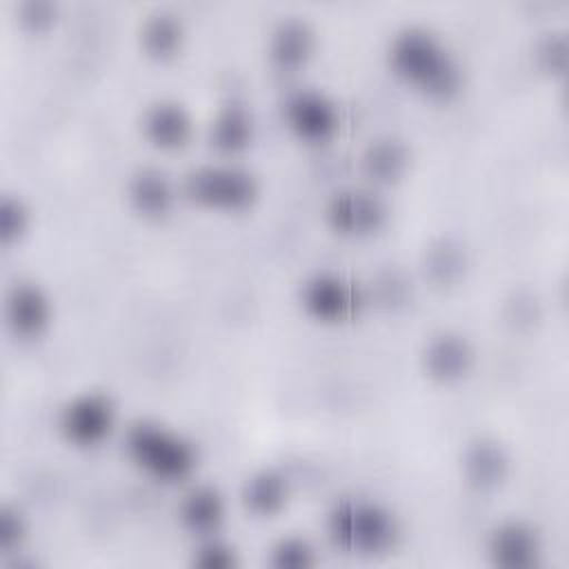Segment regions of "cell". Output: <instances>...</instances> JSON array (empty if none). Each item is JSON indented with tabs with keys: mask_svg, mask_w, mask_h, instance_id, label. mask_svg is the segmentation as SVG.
I'll return each mask as SVG.
<instances>
[{
	"mask_svg": "<svg viewBox=\"0 0 569 569\" xmlns=\"http://www.w3.org/2000/svg\"><path fill=\"white\" fill-rule=\"evenodd\" d=\"M391 69L422 93L447 100L462 87V64L449 44L429 27L405 24L387 47Z\"/></svg>",
	"mask_w": 569,
	"mask_h": 569,
	"instance_id": "6da1fadb",
	"label": "cell"
},
{
	"mask_svg": "<svg viewBox=\"0 0 569 569\" xmlns=\"http://www.w3.org/2000/svg\"><path fill=\"white\" fill-rule=\"evenodd\" d=\"M327 531L340 547L378 556L387 553L400 538V522L391 509L365 498H345L327 513Z\"/></svg>",
	"mask_w": 569,
	"mask_h": 569,
	"instance_id": "7a4b0ae2",
	"label": "cell"
},
{
	"mask_svg": "<svg viewBox=\"0 0 569 569\" xmlns=\"http://www.w3.org/2000/svg\"><path fill=\"white\" fill-rule=\"evenodd\" d=\"M124 449L142 471L158 480H182L198 465V451L189 438L151 420H138L127 429Z\"/></svg>",
	"mask_w": 569,
	"mask_h": 569,
	"instance_id": "3957f363",
	"label": "cell"
},
{
	"mask_svg": "<svg viewBox=\"0 0 569 569\" xmlns=\"http://www.w3.org/2000/svg\"><path fill=\"white\" fill-rule=\"evenodd\" d=\"M182 191L204 207L244 209L258 198V178L240 164H200L187 171Z\"/></svg>",
	"mask_w": 569,
	"mask_h": 569,
	"instance_id": "277c9868",
	"label": "cell"
},
{
	"mask_svg": "<svg viewBox=\"0 0 569 569\" xmlns=\"http://www.w3.org/2000/svg\"><path fill=\"white\" fill-rule=\"evenodd\" d=\"M389 209L385 200L360 187H347L336 193L325 204V218L338 233L345 236H367L378 231L387 222Z\"/></svg>",
	"mask_w": 569,
	"mask_h": 569,
	"instance_id": "5b68a950",
	"label": "cell"
},
{
	"mask_svg": "<svg viewBox=\"0 0 569 569\" xmlns=\"http://www.w3.org/2000/svg\"><path fill=\"white\" fill-rule=\"evenodd\" d=\"M116 425V407L109 396L87 391L73 396L58 413V429L73 445H96Z\"/></svg>",
	"mask_w": 569,
	"mask_h": 569,
	"instance_id": "8992f818",
	"label": "cell"
},
{
	"mask_svg": "<svg viewBox=\"0 0 569 569\" xmlns=\"http://www.w3.org/2000/svg\"><path fill=\"white\" fill-rule=\"evenodd\" d=\"M287 127L302 140H329L340 127L338 104L322 91L300 87L291 91L282 104Z\"/></svg>",
	"mask_w": 569,
	"mask_h": 569,
	"instance_id": "52a82bcc",
	"label": "cell"
},
{
	"mask_svg": "<svg viewBox=\"0 0 569 569\" xmlns=\"http://www.w3.org/2000/svg\"><path fill=\"white\" fill-rule=\"evenodd\" d=\"M300 302L320 320H342L358 311L362 296L347 278L331 271H318L302 282Z\"/></svg>",
	"mask_w": 569,
	"mask_h": 569,
	"instance_id": "ba28073f",
	"label": "cell"
},
{
	"mask_svg": "<svg viewBox=\"0 0 569 569\" xmlns=\"http://www.w3.org/2000/svg\"><path fill=\"white\" fill-rule=\"evenodd\" d=\"M489 558L502 569H529L536 567L542 553L538 531L522 520L500 522L487 542Z\"/></svg>",
	"mask_w": 569,
	"mask_h": 569,
	"instance_id": "9c48e42d",
	"label": "cell"
},
{
	"mask_svg": "<svg viewBox=\"0 0 569 569\" xmlns=\"http://www.w3.org/2000/svg\"><path fill=\"white\" fill-rule=\"evenodd\" d=\"M4 318L20 338H33L51 320V300L36 282H16L4 300Z\"/></svg>",
	"mask_w": 569,
	"mask_h": 569,
	"instance_id": "30bf717a",
	"label": "cell"
},
{
	"mask_svg": "<svg viewBox=\"0 0 569 569\" xmlns=\"http://www.w3.org/2000/svg\"><path fill=\"white\" fill-rule=\"evenodd\" d=\"M425 371L442 382L462 378L473 365L471 342L456 331H440L431 336L422 351Z\"/></svg>",
	"mask_w": 569,
	"mask_h": 569,
	"instance_id": "8fae6325",
	"label": "cell"
},
{
	"mask_svg": "<svg viewBox=\"0 0 569 569\" xmlns=\"http://www.w3.org/2000/svg\"><path fill=\"white\" fill-rule=\"evenodd\" d=\"M142 131L147 140L160 149H178L189 142L193 120L178 100H156L142 113Z\"/></svg>",
	"mask_w": 569,
	"mask_h": 569,
	"instance_id": "7c38bea8",
	"label": "cell"
},
{
	"mask_svg": "<svg viewBox=\"0 0 569 569\" xmlns=\"http://www.w3.org/2000/svg\"><path fill=\"white\" fill-rule=\"evenodd\" d=\"M316 36L311 24L300 16H284L269 33V58L280 69L305 64L313 51Z\"/></svg>",
	"mask_w": 569,
	"mask_h": 569,
	"instance_id": "4fadbf2b",
	"label": "cell"
},
{
	"mask_svg": "<svg viewBox=\"0 0 569 569\" xmlns=\"http://www.w3.org/2000/svg\"><path fill=\"white\" fill-rule=\"evenodd\" d=\"M127 196L136 211L156 218L171 209L176 200V187L164 171L156 167H142L129 178Z\"/></svg>",
	"mask_w": 569,
	"mask_h": 569,
	"instance_id": "5bb4252c",
	"label": "cell"
},
{
	"mask_svg": "<svg viewBox=\"0 0 569 569\" xmlns=\"http://www.w3.org/2000/svg\"><path fill=\"white\" fill-rule=\"evenodd\" d=\"M178 518L184 529L209 536L224 520V498L211 485L191 487L178 505Z\"/></svg>",
	"mask_w": 569,
	"mask_h": 569,
	"instance_id": "9a60e30c",
	"label": "cell"
},
{
	"mask_svg": "<svg viewBox=\"0 0 569 569\" xmlns=\"http://www.w3.org/2000/svg\"><path fill=\"white\" fill-rule=\"evenodd\" d=\"M462 471L473 487L493 489L509 471V456L496 440L480 438L465 449Z\"/></svg>",
	"mask_w": 569,
	"mask_h": 569,
	"instance_id": "2e32d148",
	"label": "cell"
},
{
	"mask_svg": "<svg viewBox=\"0 0 569 569\" xmlns=\"http://www.w3.org/2000/svg\"><path fill=\"white\" fill-rule=\"evenodd\" d=\"M360 164L365 176H369L373 182H391L407 171L409 149L398 138H391V136L376 138L362 151Z\"/></svg>",
	"mask_w": 569,
	"mask_h": 569,
	"instance_id": "e0dca14e",
	"label": "cell"
},
{
	"mask_svg": "<svg viewBox=\"0 0 569 569\" xmlns=\"http://www.w3.org/2000/svg\"><path fill=\"white\" fill-rule=\"evenodd\" d=\"M253 138V118L251 113L236 102H229L218 109L209 124V140L218 151L236 153L244 149Z\"/></svg>",
	"mask_w": 569,
	"mask_h": 569,
	"instance_id": "ac0fdd59",
	"label": "cell"
},
{
	"mask_svg": "<svg viewBox=\"0 0 569 569\" xmlns=\"http://www.w3.org/2000/svg\"><path fill=\"white\" fill-rule=\"evenodd\" d=\"M289 498V480L276 469H258L242 485V502L258 516H271Z\"/></svg>",
	"mask_w": 569,
	"mask_h": 569,
	"instance_id": "d6986e66",
	"label": "cell"
},
{
	"mask_svg": "<svg viewBox=\"0 0 569 569\" xmlns=\"http://www.w3.org/2000/svg\"><path fill=\"white\" fill-rule=\"evenodd\" d=\"M184 38V24L178 13L169 9L151 11L140 24V42L147 53L156 58H167L176 53Z\"/></svg>",
	"mask_w": 569,
	"mask_h": 569,
	"instance_id": "ffe728a7",
	"label": "cell"
},
{
	"mask_svg": "<svg viewBox=\"0 0 569 569\" xmlns=\"http://www.w3.org/2000/svg\"><path fill=\"white\" fill-rule=\"evenodd\" d=\"M269 560L276 569H307L316 565V549L307 538L284 536L269 549Z\"/></svg>",
	"mask_w": 569,
	"mask_h": 569,
	"instance_id": "44dd1931",
	"label": "cell"
},
{
	"mask_svg": "<svg viewBox=\"0 0 569 569\" xmlns=\"http://www.w3.org/2000/svg\"><path fill=\"white\" fill-rule=\"evenodd\" d=\"M193 565L200 569H231L238 565L233 545L220 538H204L193 551Z\"/></svg>",
	"mask_w": 569,
	"mask_h": 569,
	"instance_id": "7402d4cb",
	"label": "cell"
},
{
	"mask_svg": "<svg viewBox=\"0 0 569 569\" xmlns=\"http://www.w3.org/2000/svg\"><path fill=\"white\" fill-rule=\"evenodd\" d=\"M29 227V209L18 196L0 198V238L2 242L18 240Z\"/></svg>",
	"mask_w": 569,
	"mask_h": 569,
	"instance_id": "603a6c76",
	"label": "cell"
},
{
	"mask_svg": "<svg viewBox=\"0 0 569 569\" xmlns=\"http://www.w3.org/2000/svg\"><path fill=\"white\" fill-rule=\"evenodd\" d=\"M536 58L538 64L547 71L560 73L567 64V40L560 31L545 33L536 44Z\"/></svg>",
	"mask_w": 569,
	"mask_h": 569,
	"instance_id": "cb8c5ba5",
	"label": "cell"
},
{
	"mask_svg": "<svg viewBox=\"0 0 569 569\" xmlns=\"http://www.w3.org/2000/svg\"><path fill=\"white\" fill-rule=\"evenodd\" d=\"M27 538V520L20 509L4 505L0 509V549L4 553H11L18 549Z\"/></svg>",
	"mask_w": 569,
	"mask_h": 569,
	"instance_id": "d4e9b609",
	"label": "cell"
},
{
	"mask_svg": "<svg viewBox=\"0 0 569 569\" xmlns=\"http://www.w3.org/2000/svg\"><path fill=\"white\" fill-rule=\"evenodd\" d=\"M460 267H462L460 253L447 242L440 249L431 251V256H429V271L433 276H438L440 280H449L451 276H456L460 271Z\"/></svg>",
	"mask_w": 569,
	"mask_h": 569,
	"instance_id": "484cf974",
	"label": "cell"
},
{
	"mask_svg": "<svg viewBox=\"0 0 569 569\" xmlns=\"http://www.w3.org/2000/svg\"><path fill=\"white\" fill-rule=\"evenodd\" d=\"M18 16L24 24H29L33 29H40V27H44L53 20L56 4L49 2V0H24L18 7Z\"/></svg>",
	"mask_w": 569,
	"mask_h": 569,
	"instance_id": "4316f807",
	"label": "cell"
}]
</instances>
